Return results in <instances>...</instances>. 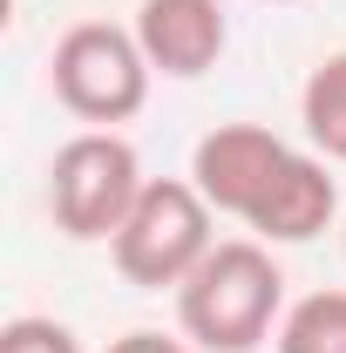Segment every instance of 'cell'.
Returning <instances> with one entry per match:
<instances>
[{"label": "cell", "mask_w": 346, "mask_h": 353, "mask_svg": "<svg viewBox=\"0 0 346 353\" xmlns=\"http://www.w3.org/2000/svg\"><path fill=\"white\" fill-rule=\"evenodd\" d=\"M285 319V272L265 238H217L204 265L176 285V326L204 353H252Z\"/></svg>", "instance_id": "6da1fadb"}, {"label": "cell", "mask_w": 346, "mask_h": 353, "mask_svg": "<svg viewBox=\"0 0 346 353\" xmlns=\"http://www.w3.org/2000/svg\"><path fill=\"white\" fill-rule=\"evenodd\" d=\"M150 75L156 68H150V54L136 41V28H116V21H75L48 54L54 102L88 130H116V123L143 116Z\"/></svg>", "instance_id": "7a4b0ae2"}, {"label": "cell", "mask_w": 346, "mask_h": 353, "mask_svg": "<svg viewBox=\"0 0 346 353\" xmlns=\"http://www.w3.org/2000/svg\"><path fill=\"white\" fill-rule=\"evenodd\" d=\"M143 163H136V143L123 130H75L54 163H48V211H54V231H68L75 245H95V238H116L123 218L143 197Z\"/></svg>", "instance_id": "3957f363"}, {"label": "cell", "mask_w": 346, "mask_h": 353, "mask_svg": "<svg viewBox=\"0 0 346 353\" xmlns=\"http://www.w3.org/2000/svg\"><path fill=\"white\" fill-rule=\"evenodd\" d=\"M211 245H217L211 238V204L197 197V183L190 176H150L143 197H136V211L123 218V231L109 238V259L143 292H163V285L176 292L204 265Z\"/></svg>", "instance_id": "277c9868"}, {"label": "cell", "mask_w": 346, "mask_h": 353, "mask_svg": "<svg viewBox=\"0 0 346 353\" xmlns=\"http://www.w3.org/2000/svg\"><path fill=\"white\" fill-rule=\"evenodd\" d=\"M285 157H292V143L272 136L265 123H217L190 150V183H197V197L211 211L252 224V211H258L265 190H272V176L285 170Z\"/></svg>", "instance_id": "5b68a950"}, {"label": "cell", "mask_w": 346, "mask_h": 353, "mask_svg": "<svg viewBox=\"0 0 346 353\" xmlns=\"http://www.w3.org/2000/svg\"><path fill=\"white\" fill-rule=\"evenodd\" d=\"M136 41H143L156 75L197 82L204 68H217V54L231 41L224 0H143L136 7Z\"/></svg>", "instance_id": "8992f818"}, {"label": "cell", "mask_w": 346, "mask_h": 353, "mask_svg": "<svg viewBox=\"0 0 346 353\" xmlns=\"http://www.w3.org/2000/svg\"><path fill=\"white\" fill-rule=\"evenodd\" d=\"M333 218H340V176L326 170V157L292 150L285 170L272 176L265 204L252 211V231H258L265 245H305V238H319Z\"/></svg>", "instance_id": "52a82bcc"}, {"label": "cell", "mask_w": 346, "mask_h": 353, "mask_svg": "<svg viewBox=\"0 0 346 353\" xmlns=\"http://www.w3.org/2000/svg\"><path fill=\"white\" fill-rule=\"evenodd\" d=\"M299 123L326 163H346V48L326 54L299 88Z\"/></svg>", "instance_id": "ba28073f"}, {"label": "cell", "mask_w": 346, "mask_h": 353, "mask_svg": "<svg viewBox=\"0 0 346 353\" xmlns=\"http://www.w3.org/2000/svg\"><path fill=\"white\" fill-rule=\"evenodd\" d=\"M272 347L278 353H346V292H312L299 306H285Z\"/></svg>", "instance_id": "9c48e42d"}, {"label": "cell", "mask_w": 346, "mask_h": 353, "mask_svg": "<svg viewBox=\"0 0 346 353\" xmlns=\"http://www.w3.org/2000/svg\"><path fill=\"white\" fill-rule=\"evenodd\" d=\"M0 353H82V340L48 312H21L0 326Z\"/></svg>", "instance_id": "30bf717a"}, {"label": "cell", "mask_w": 346, "mask_h": 353, "mask_svg": "<svg viewBox=\"0 0 346 353\" xmlns=\"http://www.w3.org/2000/svg\"><path fill=\"white\" fill-rule=\"evenodd\" d=\"M109 353H190V347H183V340H170V333L136 326V333H123V340H109Z\"/></svg>", "instance_id": "8fae6325"}]
</instances>
